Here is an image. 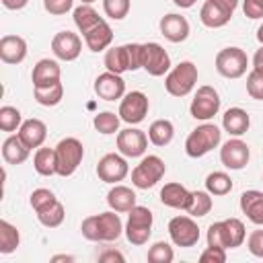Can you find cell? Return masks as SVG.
<instances>
[{"instance_id": "6da1fadb", "label": "cell", "mask_w": 263, "mask_h": 263, "mask_svg": "<svg viewBox=\"0 0 263 263\" xmlns=\"http://www.w3.org/2000/svg\"><path fill=\"white\" fill-rule=\"evenodd\" d=\"M121 230H123V224H121V218L117 216L115 210L88 216L82 220V226H80L82 236L86 240H92V242L117 240L121 236Z\"/></svg>"}, {"instance_id": "7a4b0ae2", "label": "cell", "mask_w": 263, "mask_h": 263, "mask_svg": "<svg viewBox=\"0 0 263 263\" xmlns=\"http://www.w3.org/2000/svg\"><path fill=\"white\" fill-rule=\"evenodd\" d=\"M105 68L115 74L134 72L142 68V43H125L107 49L105 53Z\"/></svg>"}, {"instance_id": "3957f363", "label": "cell", "mask_w": 263, "mask_h": 263, "mask_svg": "<svg viewBox=\"0 0 263 263\" xmlns=\"http://www.w3.org/2000/svg\"><path fill=\"white\" fill-rule=\"evenodd\" d=\"M222 140V132L214 123H203L197 125L185 140V152L191 158H201L210 150H214Z\"/></svg>"}, {"instance_id": "277c9868", "label": "cell", "mask_w": 263, "mask_h": 263, "mask_svg": "<svg viewBox=\"0 0 263 263\" xmlns=\"http://www.w3.org/2000/svg\"><path fill=\"white\" fill-rule=\"evenodd\" d=\"M197 82V66L189 60L177 64L164 78V88L173 97H187Z\"/></svg>"}, {"instance_id": "5b68a950", "label": "cell", "mask_w": 263, "mask_h": 263, "mask_svg": "<svg viewBox=\"0 0 263 263\" xmlns=\"http://www.w3.org/2000/svg\"><path fill=\"white\" fill-rule=\"evenodd\" d=\"M84 156V146L78 138H64L55 146V162H58V175L70 177L76 173Z\"/></svg>"}, {"instance_id": "8992f818", "label": "cell", "mask_w": 263, "mask_h": 263, "mask_svg": "<svg viewBox=\"0 0 263 263\" xmlns=\"http://www.w3.org/2000/svg\"><path fill=\"white\" fill-rule=\"evenodd\" d=\"M127 224H125V236L132 245H146L152 234V212L144 205H134L127 212Z\"/></svg>"}, {"instance_id": "52a82bcc", "label": "cell", "mask_w": 263, "mask_h": 263, "mask_svg": "<svg viewBox=\"0 0 263 263\" xmlns=\"http://www.w3.org/2000/svg\"><path fill=\"white\" fill-rule=\"evenodd\" d=\"M164 173H166L164 160L160 156H156V154H148L132 171V183L138 189H150L164 177Z\"/></svg>"}, {"instance_id": "ba28073f", "label": "cell", "mask_w": 263, "mask_h": 263, "mask_svg": "<svg viewBox=\"0 0 263 263\" xmlns=\"http://www.w3.org/2000/svg\"><path fill=\"white\" fill-rule=\"evenodd\" d=\"M247 66H249V58L240 47H224L216 53V70L224 78L245 76Z\"/></svg>"}, {"instance_id": "9c48e42d", "label": "cell", "mask_w": 263, "mask_h": 263, "mask_svg": "<svg viewBox=\"0 0 263 263\" xmlns=\"http://www.w3.org/2000/svg\"><path fill=\"white\" fill-rule=\"evenodd\" d=\"M220 111V95L214 86H199L195 97L191 99V105H189V113L193 119H199V121H208L212 119L216 113Z\"/></svg>"}, {"instance_id": "30bf717a", "label": "cell", "mask_w": 263, "mask_h": 263, "mask_svg": "<svg viewBox=\"0 0 263 263\" xmlns=\"http://www.w3.org/2000/svg\"><path fill=\"white\" fill-rule=\"evenodd\" d=\"M168 236L177 247L189 249L195 247L199 240V228L193 216H175L168 222Z\"/></svg>"}, {"instance_id": "8fae6325", "label": "cell", "mask_w": 263, "mask_h": 263, "mask_svg": "<svg viewBox=\"0 0 263 263\" xmlns=\"http://www.w3.org/2000/svg\"><path fill=\"white\" fill-rule=\"evenodd\" d=\"M148 109H150L148 97L142 90H132V92L123 95V99L119 103V117H121V121L136 125V123L144 121V117L148 115Z\"/></svg>"}, {"instance_id": "7c38bea8", "label": "cell", "mask_w": 263, "mask_h": 263, "mask_svg": "<svg viewBox=\"0 0 263 263\" xmlns=\"http://www.w3.org/2000/svg\"><path fill=\"white\" fill-rule=\"evenodd\" d=\"M142 68L150 76H164L171 68V58L160 43H142Z\"/></svg>"}, {"instance_id": "4fadbf2b", "label": "cell", "mask_w": 263, "mask_h": 263, "mask_svg": "<svg viewBox=\"0 0 263 263\" xmlns=\"http://www.w3.org/2000/svg\"><path fill=\"white\" fill-rule=\"evenodd\" d=\"M249 156H251L249 144L242 142V140L236 138V136H234L232 140L224 142L222 148H220V160H222V164H224L226 168H230V171H240V168H245L247 162H249Z\"/></svg>"}, {"instance_id": "5bb4252c", "label": "cell", "mask_w": 263, "mask_h": 263, "mask_svg": "<svg viewBox=\"0 0 263 263\" xmlns=\"http://www.w3.org/2000/svg\"><path fill=\"white\" fill-rule=\"evenodd\" d=\"M127 173H129V166H127V160L123 158V154L121 156L115 154V152L105 154L97 164V175L105 183H113L115 185V183L123 181L127 177Z\"/></svg>"}, {"instance_id": "9a60e30c", "label": "cell", "mask_w": 263, "mask_h": 263, "mask_svg": "<svg viewBox=\"0 0 263 263\" xmlns=\"http://www.w3.org/2000/svg\"><path fill=\"white\" fill-rule=\"evenodd\" d=\"M51 51L58 60L74 62L82 51V39L72 31H60L51 39Z\"/></svg>"}, {"instance_id": "2e32d148", "label": "cell", "mask_w": 263, "mask_h": 263, "mask_svg": "<svg viewBox=\"0 0 263 263\" xmlns=\"http://www.w3.org/2000/svg\"><path fill=\"white\" fill-rule=\"evenodd\" d=\"M148 148V138L142 129H136V127H127V129H121L117 132V150L127 156V158H136V156H142Z\"/></svg>"}, {"instance_id": "e0dca14e", "label": "cell", "mask_w": 263, "mask_h": 263, "mask_svg": "<svg viewBox=\"0 0 263 263\" xmlns=\"http://www.w3.org/2000/svg\"><path fill=\"white\" fill-rule=\"evenodd\" d=\"M95 92L99 95V99L103 101H117L123 99L125 95V80L121 78V74L115 72H103L97 76L95 80Z\"/></svg>"}, {"instance_id": "ac0fdd59", "label": "cell", "mask_w": 263, "mask_h": 263, "mask_svg": "<svg viewBox=\"0 0 263 263\" xmlns=\"http://www.w3.org/2000/svg\"><path fill=\"white\" fill-rule=\"evenodd\" d=\"M62 78V70H60V64L55 60H39L35 66H33V72H31V80H33V88H41V86H51L55 82H60Z\"/></svg>"}, {"instance_id": "d6986e66", "label": "cell", "mask_w": 263, "mask_h": 263, "mask_svg": "<svg viewBox=\"0 0 263 263\" xmlns=\"http://www.w3.org/2000/svg\"><path fill=\"white\" fill-rule=\"evenodd\" d=\"M160 33L164 35V39L173 43H181L189 37V23L181 14H175V12L164 14L160 18Z\"/></svg>"}, {"instance_id": "ffe728a7", "label": "cell", "mask_w": 263, "mask_h": 263, "mask_svg": "<svg viewBox=\"0 0 263 263\" xmlns=\"http://www.w3.org/2000/svg\"><path fill=\"white\" fill-rule=\"evenodd\" d=\"M27 58V41L21 35H4L0 39V60L4 64H21Z\"/></svg>"}, {"instance_id": "44dd1931", "label": "cell", "mask_w": 263, "mask_h": 263, "mask_svg": "<svg viewBox=\"0 0 263 263\" xmlns=\"http://www.w3.org/2000/svg\"><path fill=\"white\" fill-rule=\"evenodd\" d=\"M16 134L25 142L27 148H31V150L33 148H41L43 142H45V138H47V125L41 119L31 117V119H27V121L21 123V127H18Z\"/></svg>"}, {"instance_id": "7402d4cb", "label": "cell", "mask_w": 263, "mask_h": 263, "mask_svg": "<svg viewBox=\"0 0 263 263\" xmlns=\"http://www.w3.org/2000/svg\"><path fill=\"white\" fill-rule=\"evenodd\" d=\"M160 201L175 210H187L191 203V191L181 183H166L160 189Z\"/></svg>"}, {"instance_id": "603a6c76", "label": "cell", "mask_w": 263, "mask_h": 263, "mask_svg": "<svg viewBox=\"0 0 263 263\" xmlns=\"http://www.w3.org/2000/svg\"><path fill=\"white\" fill-rule=\"evenodd\" d=\"M240 210L242 214L257 226H263V191L249 189L240 195Z\"/></svg>"}, {"instance_id": "cb8c5ba5", "label": "cell", "mask_w": 263, "mask_h": 263, "mask_svg": "<svg viewBox=\"0 0 263 263\" xmlns=\"http://www.w3.org/2000/svg\"><path fill=\"white\" fill-rule=\"evenodd\" d=\"M230 16H232V12L226 10L224 6H220V4L214 2V0H205L203 6H201V10H199V21H201L205 27H210V29H220V27H224V25L230 21Z\"/></svg>"}, {"instance_id": "d4e9b609", "label": "cell", "mask_w": 263, "mask_h": 263, "mask_svg": "<svg viewBox=\"0 0 263 263\" xmlns=\"http://www.w3.org/2000/svg\"><path fill=\"white\" fill-rule=\"evenodd\" d=\"M84 37V43H86V47L90 49V51H103V49H107L109 45H111V41H113V29L109 27V23L103 18L99 25H95L88 33H84L82 35Z\"/></svg>"}, {"instance_id": "484cf974", "label": "cell", "mask_w": 263, "mask_h": 263, "mask_svg": "<svg viewBox=\"0 0 263 263\" xmlns=\"http://www.w3.org/2000/svg\"><path fill=\"white\" fill-rule=\"evenodd\" d=\"M249 125H251V117H249V113L245 111V109H240V107H230L224 115H222V127L230 134V136H242V134H247V129H249Z\"/></svg>"}, {"instance_id": "4316f807", "label": "cell", "mask_w": 263, "mask_h": 263, "mask_svg": "<svg viewBox=\"0 0 263 263\" xmlns=\"http://www.w3.org/2000/svg\"><path fill=\"white\" fill-rule=\"evenodd\" d=\"M107 203H109V208L115 210L117 214L129 212L134 205H138V203H136V193H134V189H129V187H125V185H115V187H111L109 193H107Z\"/></svg>"}, {"instance_id": "83f0119b", "label": "cell", "mask_w": 263, "mask_h": 263, "mask_svg": "<svg viewBox=\"0 0 263 263\" xmlns=\"http://www.w3.org/2000/svg\"><path fill=\"white\" fill-rule=\"evenodd\" d=\"M29 152H31V148L25 146V142L18 138V134L16 136H8L4 140V144H2V158L8 164H21V162H25L29 158Z\"/></svg>"}, {"instance_id": "f1b7e54d", "label": "cell", "mask_w": 263, "mask_h": 263, "mask_svg": "<svg viewBox=\"0 0 263 263\" xmlns=\"http://www.w3.org/2000/svg\"><path fill=\"white\" fill-rule=\"evenodd\" d=\"M173 136H175V125L168 119H156L148 127V140L154 146H160V148L168 146L173 142Z\"/></svg>"}, {"instance_id": "f546056e", "label": "cell", "mask_w": 263, "mask_h": 263, "mask_svg": "<svg viewBox=\"0 0 263 263\" xmlns=\"http://www.w3.org/2000/svg\"><path fill=\"white\" fill-rule=\"evenodd\" d=\"M33 166L39 175L49 177L58 175V162H55V148H37L33 156Z\"/></svg>"}, {"instance_id": "4dcf8cb0", "label": "cell", "mask_w": 263, "mask_h": 263, "mask_svg": "<svg viewBox=\"0 0 263 263\" xmlns=\"http://www.w3.org/2000/svg\"><path fill=\"white\" fill-rule=\"evenodd\" d=\"M103 18L99 16V12L90 6V4H80L78 8H74V25L78 27V31L84 35L88 33L95 25H99Z\"/></svg>"}, {"instance_id": "1f68e13d", "label": "cell", "mask_w": 263, "mask_h": 263, "mask_svg": "<svg viewBox=\"0 0 263 263\" xmlns=\"http://www.w3.org/2000/svg\"><path fill=\"white\" fill-rule=\"evenodd\" d=\"M18 242H21V234H18L16 226H12L6 220H0V253L2 255L14 253Z\"/></svg>"}, {"instance_id": "d6a6232c", "label": "cell", "mask_w": 263, "mask_h": 263, "mask_svg": "<svg viewBox=\"0 0 263 263\" xmlns=\"http://www.w3.org/2000/svg\"><path fill=\"white\" fill-rule=\"evenodd\" d=\"M212 205H214V201H212L210 191H191V203L185 212L193 218H203V216L210 214Z\"/></svg>"}, {"instance_id": "836d02e7", "label": "cell", "mask_w": 263, "mask_h": 263, "mask_svg": "<svg viewBox=\"0 0 263 263\" xmlns=\"http://www.w3.org/2000/svg\"><path fill=\"white\" fill-rule=\"evenodd\" d=\"M224 224V234H226V245L228 249H236L245 242V236H247V230H245V224L238 220V218H228V220H222Z\"/></svg>"}, {"instance_id": "e575fe53", "label": "cell", "mask_w": 263, "mask_h": 263, "mask_svg": "<svg viewBox=\"0 0 263 263\" xmlns=\"http://www.w3.org/2000/svg\"><path fill=\"white\" fill-rule=\"evenodd\" d=\"M33 95H35V101L43 107H53L62 101L64 97V84L62 82H55L51 86H41V88H33Z\"/></svg>"}, {"instance_id": "d590c367", "label": "cell", "mask_w": 263, "mask_h": 263, "mask_svg": "<svg viewBox=\"0 0 263 263\" xmlns=\"http://www.w3.org/2000/svg\"><path fill=\"white\" fill-rule=\"evenodd\" d=\"M205 191L212 195H226L232 191V179L222 171H214L205 177Z\"/></svg>"}, {"instance_id": "8d00e7d4", "label": "cell", "mask_w": 263, "mask_h": 263, "mask_svg": "<svg viewBox=\"0 0 263 263\" xmlns=\"http://www.w3.org/2000/svg\"><path fill=\"white\" fill-rule=\"evenodd\" d=\"M119 121H121L119 113L115 115L113 111H103V113H97L95 115L92 125H95V129L99 134H105L107 136V134H115L119 129Z\"/></svg>"}, {"instance_id": "74e56055", "label": "cell", "mask_w": 263, "mask_h": 263, "mask_svg": "<svg viewBox=\"0 0 263 263\" xmlns=\"http://www.w3.org/2000/svg\"><path fill=\"white\" fill-rule=\"evenodd\" d=\"M66 218V210L60 201H55L53 205H49L43 212H37V220L45 226V228H58Z\"/></svg>"}, {"instance_id": "f35d334b", "label": "cell", "mask_w": 263, "mask_h": 263, "mask_svg": "<svg viewBox=\"0 0 263 263\" xmlns=\"http://www.w3.org/2000/svg\"><path fill=\"white\" fill-rule=\"evenodd\" d=\"M21 123H23V117L16 107L4 105L0 109V129L2 132H16L21 127Z\"/></svg>"}, {"instance_id": "ab89813d", "label": "cell", "mask_w": 263, "mask_h": 263, "mask_svg": "<svg viewBox=\"0 0 263 263\" xmlns=\"http://www.w3.org/2000/svg\"><path fill=\"white\" fill-rule=\"evenodd\" d=\"M173 259H175L173 247L164 240H158L148 249V261L150 263H171Z\"/></svg>"}, {"instance_id": "60d3db41", "label": "cell", "mask_w": 263, "mask_h": 263, "mask_svg": "<svg viewBox=\"0 0 263 263\" xmlns=\"http://www.w3.org/2000/svg\"><path fill=\"white\" fill-rule=\"evenodd\" d=\"M58 201V197L53 195V191H49V189H35L33 193H31V197H29V203H31V208L35 210V212H43V210H47L49 205H53Z\"/></svg>"}, {"instance_id": "b9f144b4", "label": "cell", "mask_w": 263, "mask_h": 263, "mask_svg": "<svg viewBox=\"0 0 263 263\" xmlns=\"http://www.w3.org/2000/svg\"><path fill=\"white\" fill-rule=\"evenodd\" d=\"M103 10L109 18L121 21L129 12V0H103Z\"/></svg>"}, {"instance_id": "7bdbcfd3", "label": "cell", "mask_w": 263, "mask_h": 263, "mask_svg": "<svg viewBox=\"0 0 263 263\" xmlns=\"http://www.w3.org/2000/svg\"><path fill=\"white\" fill-rule=\"evenodd\" d=\"M247 92L251 99L263 101V72L261 70H251L247 76Z\"/></svg>"}, {"instance_id": "ee69618b", "label": "cell", "mask_w": 263, "mask_h": 263, "mask_svg": "<svg viewBox=\"0 0 263 263\" xmlns=\"http://www.w3.org/2000/svg\"><path fill=\"white\" fill-rule=\"evenodd\" d=\"M208 247L228 249V245H226V234H224V224H222V222L210 224V228H208Z\"/></svg>"}, {"instance_id": "f6af8a7d", "label": "cell", "mask_w": 263, "mask_h": 263, "mask_svg": "<svg viewBox=\"0 0 263 263\" xmlns=\"http://www.w3.org/2000/svg\"><path fill=\"white\" fill-rule=\"evenodd\" d=\"M74 6V0H43V8L49 12V14H66L68 10H72Z\"/></svg>"}, {"instance_id": "bcb514c9", "label": "cell", "mask_w": 263, "mask_h": 263, "mask_svg": "<svg viewBox=\"0 0 263 263\" xmlns=\"http://www.w3.org/2000/svg\"><path fill=\"white\" fill-rule=\"evenodd\" d=\"M201 263H224L226 261V249L220 247H208L201 255H199Z\"/></svg>"}, {"instance_id": "7dc6e473", "label": "cell", "mask_w": 263, "mask_h": 263, "mask_svg": "<svg viewBox=\"0 0 263 263\" xmlns=\"http://www.w3.org/2000/svg\"><path fill=\"white\" fill-rule=\"evenodd\" d=\"M247 247H249L251 255L263 257V230L251 232V236H249V240H247Z\"/></svg>"}, {"instance_id": "c3c4849f", "label": "cell", "mask_w": 263, "mask_h": 263, "mask_svg": "<svg viewBox=\"0 0 263 263\" xmlns=\"http://www.w3.org/2000/svg\"><path fill=\"white\" fill-rule=\"evenodd\" d=\"M242 12L249 18H263V0H245Z\"/></svg>"}, {"instance_id": "681fc988", "label": "cell", "mask_w": 263, "mask_h": 263, "mask_svg": "<svg viewBox=\"0 0 263 263\" xmlns=\"http://www.w3.org/2000/svg\"><path fill=\"white\" fill-rule=\"evenodd\" d=\"M99 261H125V257L117 251H107V253L99 255Z\"/></svg>"}, {"instance_id": "f907efd6", "label": "cell", "mask_w": 263, "mask_h": 263, "mask_svg": "<svg viewBox=\"0 0 263 263\" xmlns=\"http://www.w3.org/2000/svg\"><path fill=\"white\" fill-rule=\"evenodd\" d=\"M27 2L29 0H2L4 8H8V10H21V8L27 6Z\"/></svg>"}, {"instance_id": "816d5d0a", "label": "cell", "mask_w": 263, "mask_h": 263, "mask_svg": "<svg viewBox=\"0 0 263 263\" xmlns=\"http://www.w3.org/2000/svg\"><path fill=\"white\" fill-rule=\"evenodd\" d=\"M253 68L263 72V45H261V47L255 51V55H253Z\"/></svg>"}, {"instance_id": "f5cc1de1", "label": "cell", "mask_w": 263, "mask_h": 263, "mask_svg": "<svg viewBox=\"0 0 263 263\" xmlns=\"http://www.w3.org/2000/svg\"><path fill=\"white\" fill-rule=\"evenodd\" d=\"M214 2H218L220 6H224V8L230 10V12H234V8L238 6V0H214Z\"/></svg>"}, {"instance_id": "db71d44e", "label": "cell", "mask_w": 263, "mask_h": 263, "mask_svg": "<svg viewBox=\"0 0 263 263\" xmlns=\"http://www.w3.org/2000/svg\"><path fill=\"white\" fill-rule=\"evenodd\" d=\"M177 6H181V8H191L193 4H195V0H173Z\"/></svg>"}, {"instance_id": "11a10c76", "label": "cell", "mask_w": 263, "mask_h": 263, "mask_svg": "<svg viewBox=\"0 0 263 263\" xmlns=\"http://www.w3.org/2000/svg\"><path fill=\"white\" fill-rule=\"evenodd\" d=\"M74 257H70V255H55V257H51V261H72Z\"/></svg>"}, {"instance_id": "9f6ffc18", "label": "cell", "mask_w": 263, "mask_h": 263, "mask_svg": "<svg viewBox=\"0 0 263 263\" xmlns=\"http://www.w3.org/2000/svg\"><path fill=\"white\" fill-rule=\"evenodd\" d=\"M257 39H259V43L263 45V23H261L259 29H257Z\"/></svg>"}, {"instance_id": "6f0895ef", "label": "cell", "mask_w": 263, "mask_h": 263, "mask_svg": "<svg viewBox=\"0 0 263 263\" xmlns=\"http://www.w3.org/2000/svg\"><path fill=\"white\" fill-rule=\"evenodd\" d=\"M90 2H95V0H82V4H90Z\"/></svg>"}, {"instance_id": "680465c9", "label": "cell", "mask_w": 263, "mask_h": 263, "mask_svg": "<svg viewBox=\"0 0 263 263\" xmlns=\"http://www.w3.org/2000/svg\"><path fill=\"white\" fill-rule=\"evenodd\" d=\"M261 181H263V179H261Z\"/></svg>"}]
</instances>
